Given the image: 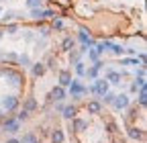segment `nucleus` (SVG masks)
<instances>
[{
    "label": "nucleus",
    "instance_id": "obj_26",
    "mask_svg": "<svg viewBox=\"0 0 147 143\" xmlns=\"http://www.w3.org/2000/svg\"><path fill=\"white\" fill-rule=\"evenodd\" d=\"M104 96H106V98H104V100H106V102H113V98H115V96H113V94H108V92H106V94H104Z\"/></svg>",
    "mask_w": 147,
    "mask_h": 143
},
{
    "label": "nucleus",
    "instance_id": "obj_23",
    "mask_svg": "<svg viewBox=\"0 0 147 143\" xmlns=\"http://www.w3.org/2000/svg\"><path fill=\"white\" fill-rule=\"evenodd\" d=\"M71 47H74V41L71 39H65L63 41V49H71Z\"/></svg>",
    "mask_w": 147,
    "mask_h": 143
},
{
    "label": "nucleus",
    "instance_id": "obj_24",
    "mask_svg": "<svg viewBox=\"0 0 147 143\" xmlns=\"http://www.w3.org/2000/svg\"><path fill=\"white\" fill-rule=\"evenodd\" d=\"M10 19H14V12H6L4 14V21H10Z\"/></svg>",
    "mask_w": 147,
    "mask_h": 143
},
{
    "label": "nucleus",
    "instance_id": "obj_11",
    "mask_svg": "<svg viewBox=\"0 0 147 143\" xmlns=\"http://www.w3.org/2000/svg\"><path fill=\"white\" fill-rule=\"evenodd\" d=\"M129 137H131V139H141L143 133H141L139 129H129Z\"/></svg>",
    "mask_w": 147,
    "mask_h": 143
},
{
    "label": "nucleus",
    "instance_id": "obj_19",
    "mask_svg": "<svg viewBox=\"0 0 147 143\" xmlns=\"http://www.w3.org/2000/svg\"><path fill=\"white\" fill-rule=\"evenodd\" d=\"M23 143H37V139H35V135H31V133H29V135H25V137H23Z\"/></svg>",
    "mask_w": 147,
    "mask_h": 143
},
{
    "label": "nucleus",
    "instance_id": "obj_10",
    "mask_svg": "<svg viewBox=\"0 0 147 143\" xmlns=\"http://www.w3.org/2000/svg\"><path fill=\"white\" fill-rule=\"evenodd\" d=\"M88 113H92V115L100 113V104H98V102H90V104H88Z\"/></svg>",
    "mask_w": 147,
    "mask_h": 143
},
{
    "label": "nucleus",
    "instance_id": "obj_29",
    "mask_svg": "<svg viewBox=\"0 0 147 143\" xmlns=\"http://www.w3.org/2000/svg\"><path fill=\"white\" fill-rule=\"evenodd\" d=\"M21 63H29V57L27 55H21Z\"/></svg>",
    "mask_w": 147,
    "mask_h": 143
},
{
    "label": "nucleus",
    "instance_id": "obj_22",
    "mask_svg": "<svg viewBox=\"0 0 147 143\" xmlns=\"http://www.w3.org/2000/svg\"><path fill=\"white\" fill-rule=\"evenodd\" d=\"M76 69H78V74H80V76H84V74H86V69H84V63H76Z\"/></svg>",
    "mask_w": 147,
    "mask_h": 143
},
{
    "label": "nucleus",
    "instance_id": "obj_27",
    "mask_svg": "<svg viewBox=\"0 0 147 143\" xmlns=\"http://www.w3.org/2000/svg\"><path fill=\"white\" fill-rule=\"evenodd\" d=\"M27 115H29V113H27V111H23V113H21V115H18V121H21V119H23V121H25V119H27Z\"/></svg>",
    "mask_w": 147,
    "mask_h": 143
},
{
    "label": "nucleus",
    "instance_id": "obj_8",
    "mask_svg": "<svg viewBox=\"0 0 147 143\" xmlns=\"http://www.w3.org/2000/svg\"><path fill=\"white\" fill-rule=\"evenodd\" d=\"M59 82H61V86H69L71 84V76L67 74V72H61V74H59Z\"/></svg>",
    "mask_w": 147,
    "mask_h": 143
},
{
    "label": "nucleus",
    "instance_id": "obj_13",
    "mask_svg": "<svg viewBox=\"0 0 147 143\" xmlns=\"http://www.w3.org/2000/svg\"><path fill=\"white\" fill-rule=\"evenodd\" d=\"M51 139H53V143H61V141H63V133H61V131H55V133L51 135Z\"/></svg>",
    "mask_w": 147,
    "mask_h": 143
},
{
    "label": "nucleus",
    "instance_id": "obj_25",
    "mask_svg": "<svg viewBox=\"0 0 147 143\" xmlns=\"http://www.w3.org/2000/svg\"><path fill=\"white\" fill-rule=\"evenodd\" d=\"M53 27H55V29H61V27H63V23H61V21H55V23H53Z\"/></svg>",
    "mask_w": 147,
    "mask_h": 143
},
{
    "label": "nucleus",
    "instance_id": "obj_16",
    "mask_svg": "<svg viewBox=\"0 0 147 143\" xmlns=\"http://www.w3.org/2000/svg\"><path fill=\"white\" fill-rule=\"evenodd\" d=\"M41 2H43V0H27V4H29L31 8H39Z\"/></svg>",
    "mask_w": 147,
    "mask_h": 143
},
{
    "label": "nucleus",
    "instance_id": "obj_18",
    "mask_svg": "<svg viewBox=\"0 0 147 143\" xmlns=\"http://www.w3.org/2000/svg\"><path fill=\"white\" fill-rule=\"evenodd\" d=\"M33 72H35V76H41V74H43V72H45V67H43L41 63H37V65L33 67Z\"/></svg>",
    "mask_w": 147,
    "mask_h": 143
},
{
    "label": "nucleus",
    "instance_id": "obj_21",
    "mask_svg": "<svg viewBox=\"0 0 147 143\" xmlns=\"http://www.w3.org/2000/svg\"><path fill=\"white\" fill-rule=\"evenodd\" d=\"M35 106H37V102H35L33 98H29V100H27V111H33Z\"/></svg>",
    "mask_w": 147,
    "mask_h": 143
},
{
    "label": "nucleus",
    "instance_id": "obj_9",
    "mask_svg": "<svg viewBox=\"0 0 147 143\" xmlns=\"http://www.w3.org/2000/svg\"><path fill=\"white\" fill-rule=\"evenodd\" d=\"M106 82H110V84H119V82H121V76L117 74V72H110L108 78H106Z\"/></svg>",
    "mask_w": 147,
    "mask_h": 143
},
{
    "label": "nucleus",
    "instance_id": "obj_17",
    "mask_svg": "<svg viewBox=\"0 0 147 143\" xmlns=\"http://www.w3.org/2000/svg\"><path fill=\"white\" fill-rule=\"evenodd\" d=\"M31 16H33V19H43V10H39V8H33Z\"/></svg>",
    "mask_w": 147,
    "mask_h": 143
},
{
    "label": "nucleus",
    "instance_id": "obj_30",
    "mask_svg": "<svg viewBox=\"0 0 147 143\" xmlns=\"http://www.w3.org/2000/svg\"><path fill=\"white\" fill-rule=\"evenodd\" d=\"M8 143H18V141H16V139H10V141H8Z\"/></svg>",
    "mask_w": 147,
    "mask_h": 143
},
{
    "label": "nucleus",
    "instance_id": "obj_12",
    "mask_svg": "<svg viewBox=\"0 0 147 143\" xmlns=\"http://www.w3.org/2000/svg\"><path fill=\"white\" fill-rule=\"evenodd\" d=\"M74 115H76V109H74V106H67V109H63V117H65V119H71Z\"/></svg>",
    "mask_w": 147,
    "mask_h": 143
},
{
    "label": "nucleus",
    "instance_id": "obj_5",
    "mask_svg": "<svg viewBox=\"0 0 147 143\" xmlns=\"http://www.w3.org/2000/svg\"><path fill=\"white\" fill-rule=\"evenodd\" d=\"M4 129H6L8 133H16V131H18V121H6V123H4Z\"/></svg>",
    "mask_w": 147,
    "mask_h": 143
},
{
    "label": "nucleus",
    "instance_id": "obj_4",
    "mask_svg": "<svg viewBox=\"0 0 147 143\" xmlns=\"http://www.w3.org/2000/svg\"><path fill=\"white\" fill-rule=\"evenodd\" d=\"M113 102H115L117 109H125V106L129 104V98H127L125 94H121V96H115V98H113Z\"/></svg>",
    "mask_w": 147,
    "mask_h": 143
},
{
    "label": "nucleus",
    "instance_id": "obj_15",
    "mask_svg": "<svg viewBox=\"0 0 147 143\" xmlns=\"http://www.w3.org/2000/svg\"><path fill=\"white\" fill-rule=\"evenodd\" d=\"M100 67H102V63H96L92 69H88V76H90V78H94V76L98 74V69H100Z\"/></svg>",
    "mask_w": 147,
    "mask_h": 143
},
{
    "label": "nucleus",
    "instance_id": "obj_2",
    "mask_svg": "<svg viewBox=\"0 0 147 143\" xmlns=\"http://www.w3.org/2000/svg\"><path fill=\"white\" fill-rule=\"evenodd\" d=\"M96 94H100V96H104L106 92H108V82L106 80H96V84H94V88H92Z\"/></svg>",
    "mask_w": 147,
    "mask_h": 143
},
{
    "label": "nucleus",
    "instance_id": "obj_1",
    "mask_svg": "<svg viewBox=\"0 0 147 143\" xmlns=\"http://www.w3.org/2000/svg\"><path fill=\"white\" fill-rule=\"evenodd\" d=\"M69 86H71V96H74V98H78V96H82V94H86V92H88V88H84L78 80H71V84H69Z\"/></svg>",
    "mask_w": 147,
    "mask_h": 143
},
{
    "label": "nucleus",
    "instance_id": "obj_6",
    "mask_svg": "<svg viewBox=\"0 0 147 143\" xmlns=\"http://www.w3.org/2000/svg\"><path fill=\"white\" fill-rule=\"evenodd\" d=\"M4 74L8 76V80H10V84H14V86H16V84H21V76H18V74H16V72H10V69H8V72H4Z\"/></svg>",
    "mask_w": 147,
    "mask_h": 143
},
{
    "label": "nucleus",
    "instance_id": "obj_7",
    "mask_svg": "<svg viewBox=\"0 0 147 143\" xmlns=\"http://www.w3.org/2000/svg\"><path fill=\"white\" fill-rule=\"evenodd\" d=\"M51 96H53L55 100H61V98L65 96V92H63V88H61V86H57V88H53V92H51Z\"/></svg>",
    "mask_w": 147,
    "mask_h": 143
},
{
    "label": "nucleus",
    "instance_id": "obj_14",
    "mask_svg": "<svg viewBox=\"0 0 147 143\" xmlns=\"http://www.w3.org/2000/svg\"><path fill=\"white\" fill-rule=\"evenodd\" d=\"M80 39H82V43H84V45H92V39L86 35V31H82V33H80Z\"/></svg>",
    "mask_w": 147,
    "mask_h": 143
},
{
    "label": "nucleus",
    "instance_id": "obj_3",
    "mask_svg": "<svg viewBox=\"0 0 147 143\" xmlns=\"http://www.w3.org/2000/svg\"><path fill=\"white\" fill-rule=\"evenodd\" d=\"M16 104H18V100L14 98V96H6L4 100H2V106L6 111H12V109H16Z\"/></svg>",
    "mask_w": 147,
    "mask_h": 143
},
{
    "label": "nucleus",
    "instance_id": "obj_20",
    "mask_svg": "<svg viewBox=\"0 0 147 143\" xmlns=\"http://www.w3.org/2000/svg\"><path fill=\"white\" fill-rule=\"evenodd\" d=\"M86 129V123L84 121H76V131H84Z\"/></svg>",
    "mask_w": 147,
    "mask_h": 143
},
{
    "label": "nucleus",
    "instance_id": "obj_28",
    "mask_svg": "<svg viewBox=\"0 0 147 143\" xmlns=\"http://www.w3.org/2000/svg\"><path fill=\"white\" fill-rule=\"evenodd\" d=\"M6 31H8V33H14V31H16V27H14V25H10V27H6Z\"/></svg>",
    "mask_w": 147,
    "mask_h": 143
}]
</instances>
